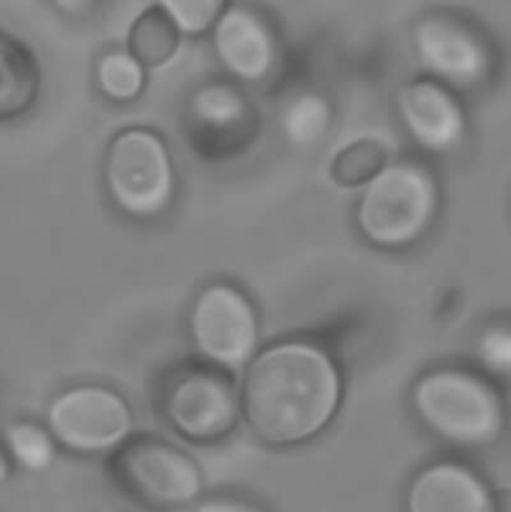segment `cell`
<instances>
[{
    "label": "cell",
    "mask_w": 511,
    "mask_h": 512,
    "mask_svg": "<svg viewBox=\"0 0 511 512\" xmlns=\"http://www.w3.org/2000/svg\"><path fill=\"white\" fill-rule=\"evenodd\" d=\"M344 397L335 360L305 340H285L246 364L240 411L249 432L272 448L299 447L326 432Z\"/></svg>",
    "instance_id": "obj_1"
},
{
    "label": "cell",
    "mask_w": 511,
    "mask_h": 512,
    "mask_svg": "<svg viewBox=\"0 0 511 512\" xmlns=\"http://www.w3.org/2000/svg\"><path fill=\"white\" fill-rule=\"evenodd\" d=\"M411 402L423 427L459 450L494 447L506 432L507 409L500 391L468 370H429L414 384Z\"/></svg>",
    "instance_id": "obj_2"
},
{
    "label": "cell",
    "mask_w": 511,
    "mask_h": 512,
    "mask_svg": "<svg viewBox=\"0 0 511 512\" xmlns=\"http://www.w3.org/2000/svg\"><path fill=\"white\" fill-rule=\"evenodd\" d=\"M438 203L437 180L425 167L414 162L387 164L363 186L357 225L378 248H407L428 233Z\"/></svg>",
    "instance_id": "obj_3"
},
{
    "label": "cell",
    "mask_w": 511,
    "mask_h": 512,
    "mask_svg": "<svg viewBox=\"0 0 511 512\" xmlns=\"http://www.w3.org/2000/svg\"><path fill=\"white\" fill-rule=\"evenodd\" d=\"M105 182L120 209L150 218L167 209L173 198L174 173L161 138L146 129H128L108 147Z\"/></svg>",
    "instance_id": "obj_4"
},
{
    "label": "cell",
    "mask_w": 511,
    "mask_h": 512,
    "mask_svg": "<svg viewBox=\"0 0 511 512\" xmlns=\"http://www.w3.org/2000/svg\"><path fill=\"white\" fill-rule=\"evenodd\" d=\"M191 328L201 354L224 369H245L257 354V310L230 283H212L200 292L192 307Z\"/></svg>",
    "instance_id": "obj_5"
},
{
    "label": "cell",
    "mask_w": 511,
    "mask_h": 512,
    "mask_svg": "<svg viewBox=\"0 0 511 512\" xmlns=\"http://www.w3.org/2000/svg\"><path fill=\"white\" fill-rule=\"evenodd\" d=\"M171 426L195 444H216L233 435L240 411L239 391L221 373L191 370L171 385L165 397Z\"/></svg>",
    "instance_id": "obj_6"
},
{
    "label": "cell",
    "mask_w": 511,
    "mask_h": 512,
    "mask_svg": "<svg viewBox=\"0 0 511 512\" xmlns=\"http://www.w3.org/2000/svg\"><path fill=\"white\" fill-rule=\"evenodd\" d=\"M123 480L147 501L161 507L191 504L203 490V472L191 456L158 439L126 445L117 459Z\"/></svg>",
    "instance_id": "obj_7"
},
{
    "label": "cell",
    "mask_w": 511,
    "mask_h": 512,
    "mask_svg": "<svg viewBox=\"0 0 511 512\" xmlns=\"http://www.w3.org/2000/svg\"><path fill=\"white\" fill-rule=\"evenodd\" d=\"M48 423L65 447L90 453L119 444L129 432L131 414L113 391L86 385L57 397L48 412Z\"/></svg>",
    "instance_id": "obj_8"
},
{
    "label": "cell",
    "mask_w": 511,
    "mask_h": 512,
    "mask_svg": "<svg viewBox=\"0 0 511 512\" xmlns=\"http://www.w3.org/2000/svg\"><path fill=\"white\" fill-rule=\"evenodd\" d=\"M414 50L440 83L474 87L491 71L488 45L476 30L449 15H429L414 27Z\"/></svg>",
    "instance_id": "obj_9"
},
{
    "label": "cell",
    "mask_w": 511,
    "mask_h": 512,
    "mask_svg": "<svg viewBox=\"0 0 511 512\" xmlns=\"http://www.w3.org/2000/svg\"><path fill=\"white\" fill-rule=\"evenodd\" d=\"M405 512H500L491 484L473 466L440 459L422 466L408 483Z\"/></svg>",
    "instance_id": "obj_10"
},
{
    "label": "cell",
    "mask_w": 511,
    "mask_h": 512,
    "mask_svg": "<svg viewBox=\"0 0 511 512\" xmlns=\"http://www.w3.org/2000/svg\"><path fill=\"white\" fill-rule=\"evenodd\" d=\"M398 105L405 128L423 149L452 152L464 140V108L440 81H413L402 89Z\"/></svg>",
    "instance_id": "obj_11"
},
{
    "label": "cell",
    "mask_w": 511,
    "mask_h": 512,
    "mask_svg": "<svg viewBox=\"0 0 511 512\" xmlns=\"http://www.w3.org/2000/svg\"><path fill=\"white\" fill-rule=\"evenodd\" d=\"M213 30V47L225 69L249 83L263 80L276 59V41L269 24L248 6L225 8Z\"/></svg>",
    "instance_id": "obj_12"
},
{
    "label": "cell",
    "mask_w": 511,
    "mask_h": 512,
    "mask_svg": "<svg viewBox=\"0 0 511 512\" xmlns=\"http://www.w3.org/2000/svg\"><path fill=\"white\" fill-rule=\"evenodd\" d=\"M39 90V66L33 54L0 32V119L29 110Z\"/></svg>",
    "instance_id": "obj_13"
},
{
    "label": "cell",
    "mask_w": 511,
    "mask_h": 512,
    "mask_svg": "<svg viewBox=\"0 0 511 512\" xmlns=\"http://www.w3.org/2000/svg\"><path fill=\"white\" fill-rule=\"evenodd\" d=\"M180 35L170 17L161 6L146 9L129 30L131 54L143 66L159 68L167 65L180 45Z\"/></svg>",
    "instance_id": "obj_14"
},
{
    "label": "cell",
    "mask_w": 511,
    "mask_h": 512,
    "mask_svg": "<svg viewBox=\"0 0 511 512\" xmlns=\"http://www.w3.org/2000/svg\"><path fill=\"white\" fill-rule=\"evenodd\" d=\"M386 165V147L374 138H359L333 156L330 176L341 188H363Z\"/></svg>",
    "instance_id": "obj_15"
},
{
    "label": "cell",
    "mask_w": 511,
    "mask_h": 512,
    "mask_svg": "<svg viewBox=\"0 0 511 512\" xmlns=\"http://www.w3.org/2000/svg\"><path fill=\"white\" fill-rule=\"evenodd\" d=\"M332 107L318 93H302L285 108L282 129L285 137L296 146L318 143L332 125Z\"/></svg>",
    "instance_id": "obj_16"
},
{
    "label": "cell",
    "mask_w": 511,
    "mask_h": 512,
    "mask_svg": "<svg viewBox=\"0 0 511 512\" xmlns=\"http://www.w3.org/2000/svg\"><path fill=\"white\" fill-rule=\"evenodd\" d=\"M191 110L201 125L222 131L239 125L245 119L248 104L245 96L236 87L225 83H212L195 92Z\"/></svg>",
    "instance_id": "obj_17"
},
{
    "label": "cell",
    "mask_w": 511,
    "mask_h": 512,
    "mask_svg": "<svg viewBox=\"0 0 511 512\" xmlns=\"http://www.w3.org/2000/svg\"><path fill=\"white\" fill-rule=\"evenodd\" d=\"M143 65L126 51H111L98 65V81L102 92L113 101H132L144 87Z\"/></svg>",
    "instance_id": "obj_18"
},
{
    "label": "cell",
    "mask_w": 511,
    "mask_h": 512,
    "mask_svg": "<svg viewBox=\"0 0 511 512\" xmlns=\"http://www.w3.org/2000/svg\"><path fill=\"white\" fill-rule=\"evenodd\" d=\"M227 0H159V6L183 35H203L212 30Z\"/></svg>",
    "instance_id": "obj_19"
},
{
    "label": "cell",
    "mask_w": 511,
    "mask_h": 512,
    "mask_svg": "<svg viewBox=\"0 0 511 512\" xmlns=\"http://www.w3.org/2000/svg\"><path fill=\"white\" fill-rule=\"evenodd\" d=\"M8 444L15 459L32 469L41 471L53 459V444L44 430L33 424H17L8 433Z\"/></svg>",
    "instance_id": "obj_20"
},
{
    "label": "cell",
    "mask_w": 511,
    "mask_h": 512,
    "mask_svg": "<svg viewBox=\"0 0 511 512\" xmlns=\"http://www.w3.org/2000/svg\"><path fill=\"white\" fill-rule=\"evenodd\" d=\"M480 360L486 369L507 375L511 369V334L509 328L492 327L483 333L479 342Z\"/></svg>",
    "instance_id": "obj_21"
},
{
    "label": "cell",
    "mask_w": 511,
    "mask_h": 512,
    "mask_svg": "<svg viewBox=\"0 0 511 512\" xmlns=\"http://www.w3.org/2000/svg\"><path fill=\"white\" fill-rule=\"evenodd\" d=\"M195 512H269L263 505L236 495H219L201 502Z\"/></svg>",
    "instance_id": "obj_22"
},
{
    "label": "cell",
    "mask_w": 511,
    "mask_h": 512,
    "mask_svg": "<svg viewBox=\"0 0 511 512\" xmlns=\"http://www.w3.org/2000/svg\"><path fill=\"white\" fill-rule=\"evenodd\" d=\"M53 3L62 14L80 18L95 11L99 0H53Z\"/></svg>",
    "instance_id": "obj_23"
},
{
    "label": "cell",
    "mask_w": 511,
    "mask_h": 512,
    "mask_svg": "<svg viewBox=\"0 0 511 512\" xmlns=\"http://www.w3.org/2000/svg\"><path fill=\"white\" fill-rule=\"evenodd\" d=\"M6 474H8V466H6L5 459L0 456V483L5 480Z\"/></svg>",
    "instance_id": "obj_24"
}]
</instances>
